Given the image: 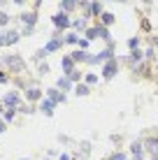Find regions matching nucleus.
Here are the masks:
<instances>
[{"label": "nucleus", "mask_w": 158, "mask_h": 160, "mask_svg": "<svg viewBox=\"0 0 158 160\" xmlns=\"http://www.w3.org/2000/svg\"><path fill=\"white\" fill-rule=\"evenodd\" d=\"M61 160H70V156H65V153H63V156H61Z\"/></svg>", "instance_id": "26"}, {"label": "nucleus", "mask_w": 158, "mask_h": 160, "mask_svg": "<svg viewBox=\"0 0 158 160\" xmlns=\"http://www.w3.org/2000/svg\"><path fill=\"white\" fill-rule=\"evenodd\" d=\"M95 79H98V77H95L93 72H89V74H86V84H93Z\"/></svg>", "instance_id": "20"}, {"label": "nucleus", "mask_w": 158, "mask_h": 160, "mask_svg": "<svg viewBox=\"0 0 158 160\" xmlns=\"http://www.w3.org/2000/svg\"><path fill=\"white\" fill-rule=\"evenodd\" d=\"M74 93H77V95H89V86L86 84H77L74 86Z\"/></svg>", "instance_id": "12"}, {"label": "nucleus", "mask_w": 158, "mask_h": 160, "mask_svg": "<svg viewBox=\"0 0 158 160\" xmlns=\"http://www.w3.org/2000/svg\"><path fill=\"white\" fill-rule=\"evenodd\" d=\"M61 42H63V40H49L47 47H44V51H56V49L61 47Z\"/></svg>", "instance_id": "11"}, {"label": "nucleus", "mask_w": 158, "mask_h": 160, "mask_svg": "<svg viewBox=\"0 0 158 160\" xmlns=\"http://www.w3.org/2000/svg\"><path fill=\"white\" fill-rule=\"evenodd\" d=\"M79 47H81V51H84V49L89 47V40H79Z\"/></svg>", "instance_id": "22"}, {"label": "nucleus", "mask_w": 158, "mask_h": 160, "mask_svg": "<svg viewBox=\"0 0 158 160\" xmlns=\"http://www.w3.org/2000/svg\"><path fill=\"white\" fill-rule=\"evenodd\" d=\"M102 23H105V26H112V23H114V16H112V14H102Z\"/></svg>", "instance_id": "16"}, {"label": "nucleus", "mask_w": 158, "mask_h": 160, "mask_svg": "<svg viewBox=\"0 0 158 160\" xmlns=\"http://www.w3.org/2000/svg\"><path fill=\"white\" fill-rule=\"evenodd\" d=\"M112 160H126V156H123V153H116V156H112Z\"/></svg>", "instance_id": "23"}, {"label": "nucleus", "mask_w": 158, "mask_h": 160, "mask_svg": "<svg viewBox=\"0 0 158 160\" xmlns=\"http://www.w3.org/2000/svg\"><path fill=\"white\" fill-rule=\"evenodd\" d=\"M19 42V32L14 30H0V44H14Z\"/></svg>", "instance_id": "1"}, {"label": "nucleus", "mask_w": 158, "mask_h": 160, "mask_svg": "<svg viewBox=\"0 0 158 160\" xmlns=\"http://www.w3.org/2000/svg\"><path fill=\"white\" fill-rule=\"evenodd\" d=\"M54 26H56V28H68V26H70V16L65 12L56 14V16H54Z\"/></svg>", "instance_id": "3"}, {"label": "nucleus", "mask_w": 158, "mask_h": 160, "mask_svg": "<svg viewBox=\"0 0 158 160\" xmlns=\"http://www.w3.org/2000/svg\"><path fill=\"white\" fill-rule=\"evenodd\" d=\"M5 63H7L12 70H21V68H23V60H21L19 56H9L7 60H5Z\"/></svg>", "instance_id": "4"}, {"label": "nucleus", "mask_w": 158, "mask_h": 160, "mask_svg": "<svg viewBox=\"0 0 158 160\" xmlns=\"http://www.w3.org/2000/svg\"><path fill=\"white\" fill-rule=\"evenodd\" d=\"M5 130V121H0V132H3Z\"/></svg>", "instance_id": "25"}, {"label": "nucleus", "mask_w": 158, "mask_h": 160, "mask_svg": "<svg viewBox=\"0 0 158 160\" xmlns=\"http://www.w3.org/2000/svg\"><path fill=\"white\" fill-rule=\"evenodd\" d=\"M72 60H74V63H79V60H91V58H89V53H86V51H81V49H79V51L72 53Z\"/></svg>", "instance_id": "9"}, {"label": "nucleus", "mask_w": 158, "mask_h": 160, "mask_svg": "<svg viewBox=\"0 0 158 160\" xmlns=\"http://www.w3.org/2000/svg\"><path fill=\"white\" fill-rule=\"evenodd\" d=\"M21 21H23V23H28V30H30V26H35V21H37V14H35V12H28V14L21 16Z\"/></svg>", "instance_id": "5"}, {"label": "nucleus", "mask_w": 158, "mask_h": 160, "mask_svg": "<svg viewBox=\"0 0 158 160\" xmlns=\"http://www.w3.org/2000/svg\"><path fill=\"white\" fill-rule=\"evenodd\" d=\"M47 93H49V100L51 102H65V95H61L56 88H51V91H47Z\"/></svg>", "instance_id": "6"}, {"label": "nucleus", "mask_w": 158, "mask_h": 160, "mask_svg": "<svg viewBox=\"0 0 158 160\" xmlns=\"http://www.w3.org/2000/svg\"><path fill=\"white\" fill-rule=\"evenodd\" d=\"M3 81H7V74H5V72H0V84H3Z\"/></svg>", "instance_id": "24"}, {"label": "nucleus", "mask_w": 158, "mask_h": 160, "mask_svg": "<svg viewBox=\"0 0 158 160\" xmlns=\"http://www.w3.org/2000/svg\"><path fill=\"white\" fill-rule=\"evenodd\" d=\"M91 9H93V14H100V12H102V5L93 2V5H91Z\"/></svg>", "instance_id": "19"}, {"label": "nucleus", "mask_w": 158, "mask_h": 160, "mask_svg": "<svg viewBox=\"0 0 158 160\" xmlns=\"http://www.w3.org/2000/svg\"><path fill=\"white\" fill-rule=\"evenodd\" d=\"M65 42H68V44H79V37L74 35V32H70V35L65 37Z\"/></svg>", "instance_id": "15"}, {"label": "nucleus", "mask_w": 158, "mask_h": 160, "mask_svg": "<svg viewBox=\"0 0 158 160\" xmlns=\"http://www.w3.org/2000/svg\"><path fill=\"white\" fill-rule=\"evenodd\" d=\"M70 86H72L70 77H63V79H58V88H70Z\"/></svg>", "instance_id": "13"}, {"label": "nucleus", "mask_w": 158, "mask_h": 160, "mask_svg": "<svg viewBox=\"0 0 158 160\" xmlns=\"http://www.w3.org/2000/svg\"><path fill=\"white\" fill-rule=\"evenodd\" d=\"M116 68H119V63H116V60H107V63H105V68H102V74H105V79H110V77H114V74H116Z\"/></svg>", "instance_id": "2"}, {"label": "nucleus", "mask_w": 158, "mask_h": 160, "mask_svg": "<svg viewBox=\"0 0 158 160\" xmlns=\"http://www.w3.org/2000/svg\"><path fill=\"white\" fill-rule=\"evenodd\" d=\"M61 68L68 70V72L72 74V72H74V70H72V68H74V60H72V58H63V60H61Z\"/></svg>", "instance_id": "8"}, {"label": "nucleus", "mask_w": 158, "mask_h": 160, "mask_svg": "<svg viewBox=\"0 0 158 160\" xmlns=\"http://www.w3.org/2000/svg\"><path fill=\"white\" fill-rule=\"evenodd\" d=\"M54 104H56V102H51V100H42V104H40V107H42V112H44L47 114V116H51V109H54Z\"/></svg>", "instance_id": "7"}, {"label": "nucleus", "mask_w": 158, "mask_h": 160, "mask_svg": "<svg viewBox=\"0 0 158 160\" xmlns=\"http://www.w3.org/2000/svg\"><path fill=\"white\" fill-rule=\"evenodd\" d=\"M74 9V2H61V12H70Z\"/></svg>", "instance_id": "17"}, {"label": "nucleus", "mask_w": 158, "mask_h": 160, "mask_svg": "<svg viewBox=\"0 0 158 160\" xmlns=\"http://www.w3.org/2000/svg\"><path fill=\"white\" fill-rule=\"evenodd\" d=\"M42 91H37V88H33V91H28V100H40Z\"/></svg>", "instance_id": "14"}, {"label": "nucleus", "mask_w": 158, "mask_h": 160, "mask_svg": "<svg viewBox=\"0 0 158 160\" xmlns=\"http://www.w3.org/2000/svg\"><path fill=\"white\" fill-rule=\"evenodd\" d=\"M3 118H5V121H12V118H14V109H7V112L3 114Z\"/></svg>", "instance_id": "18"}, {"label": "nucleus", "mask_w": 158, "mask_h": 160, "mask_svg": "<svg viewBox=\"0 0 158 160\" xmlns=\"http://www.w3.org/2000/svg\"><path fill=\"white\" fill-rule=\"evenodd\" d=\"M74 28H86V21H74Z\"/></svg>", "instance_id": "21"}, {"label": "nucleus", "mask_w": 158, "mask_h": 160, "mask_svg": "<svg viewBox=\"0 0 158 160\" xmlns=\"http://www.w3.org/2000/svg\"><path fill=\"white\" fill-rule=\"evenodd\" d=\"M5 104H9V107L19 104V95H16V93H9V95H5Z\"/></svg>", "instance_id": "10"}]
</instances>
